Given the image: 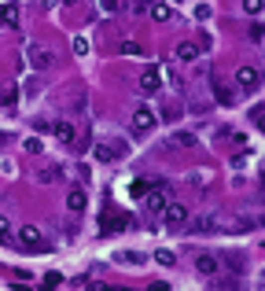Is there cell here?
Masks as SVG:
<instances>
[{"instance_id":"2e32d148","label":"cell","mask_w":265,"mask_h":291,"mask_svg":"<svg viewBox=\"0 0 265 291\" xmlns=\"http://www.w3.org/2000/svg\"><path fill=\"white\" fill-rule=\"evenodd\" d=\"M192 232H195V236H203V232H217V229H214V214L195 218V221H192Z\"/></svg>"},{"instance_id":"ba28073f","label":"cell","mask_w":265,"mask_h":291,"mask_svg":"<svg viewBox=\"0 0 265 291\" xmlns=\"http://www.w3.org/2000/svg\"><path fill=\"white\" fill-rule=\"evenodd\" d=\"M147 11H151V18H155V22H169V4L166 0H147Z\"/></svg>"},{"instance_id":"6da1fadb","label":"cell","mask_w":265,"mask_h":291,"mask_svg":"<svg viewBox=\"0 0 265 291\" xmlns=\"http://www.w3.org/2000/svg\"><path fill=\"white\" fill-rule=\"evenodd\" d=\"M214 229L217 232H247V229H254V218H247V214H214Z\"/></svg>"},{"instance_id":"ac0fdd59","label":"cell","mask_w":265,"mask_h":291,"mask_svg":"<svg viewBox=\"0 0 265 291\" xmlns=\"http://www.w3.org/2000/svg\"><path fill=\"white\" fill-rule=\"evenodd\" d=\"M126 225H129V218H126V214H115V218H103V232H111V229H126Z\"/></svg>"},{"instance_id":"7c38bea8","label":"cell","mask_w":265,"mask_h":291,"mask_svg":"<svg viewBox=\"0 0 265 291\" xmlns=\"http://www.w3.org/2000/svg\"><path fill=\"white\" fill-rule=\"evenodd\" d=\"M66 210H74V214L85 210V192L81 188H70V195H66Z\"/></svg>"},{"instance_id":"44dd1931","label":"cell","mask_w":265,"mask_h":291,"mask_svg":"<svg viewBox=\"0 0 265 291\" xmlns=\"http://www.w3.org/2000/svg\"><path fill=\"white\" fill-rule=\"evenodd\" d=\"M118 52H122V55H144V48H140L136 41H122V44H118Z\"/></svg>"},{"instance_id":"5b68a950","label":"cell","mask_w":265,"mask_h":291,"mask_svg":"<svg viewBox=\"0 0 265 291\" xmlns=\"http://www.w3.org/2000/svg\"><path fill=\"white\" fill-rule=\"evenodd\" d=\"M166 203H169V199H166V192H162V181H158L155 188H147V192H144V206H147L151 214H158Z\"/></svg>"},{"instance_id":"603a6c76","label":"cell","mask_w":265,"mask_h":291,"mask_svg":"<svg viewBox=\"0 0 265 291\" xmlns=\"http://www.w3.org/2000/svg\"><path fill=\"white\" fill-rule=\"evenodd\" d=\"M155 262H162V266H173V251H155Z\"/></svg>"},{"instance_id":"cb8c5ba5","label":"cell","mask_w":265,"mask_h":291,"mask_svg":"<svg viewBox=\"0 0 265 291\" xmlns=\"http://www.w3.org/2000/svg\"><path fill=\"white\" fill-rule=\"evenodd\" d=\"M26 151H30V155H41L44 147H41V140H37V137H30V140H26Z\"/></svg>"},{"instance_id":"1f68e13d","label":"cell","mask_w":265,"mask_h":291,"mask_svg":"<svg viewBox=\"0 0 265 291\" xmlns=\"http://www.w3.org/2000/svg\"><path fill=\"white\" fill-rule=\"evenodd\" d=\"M4 140H11V137H7V133H0V144H4Z\"/></svg>"},{"instance_id":"30bf717a","label":"cell","mask_w":265,"mask_h":291,"mask_svg":"<svg viewBox=\"0 0 265 291\" xmlns=\"http://www.w3.org/2000/svg\"><path fill=\"white\" fill-rule=\"evenodd\" d=\"M236 85L254 89V85H258V70H254V67H240V70H236Z\"/></svg>"},{"instance_id":"9c48e42d","label":"cell","mask_w":265,"mask_h":291,"mask_svg":"<svg viewBox=\"0 0 265 291\" xmlns=\"http://www.w3.org/2000/svg\"><path fill=\"white\" fill-rule=\"evenodd\" d=\"M195 273H199V277H214V273H217V258H214V255H199V258H195Z\"/></svg>"},{"instance_id":"3957f363","label":"cell","mask_w":265,"mask_h":291,"mask_svg":"<svg viewBox=\"0 0 265 291\" xmlns=\"http://www.w3.org/2000/svg\"><path fill=\"white\" fill-rule=\"evenodd\" d=\"M26 55H30V67H33V70H48L52 59H55V55L44 48V44H30V48H26Z\"/></svg>"},{"instance_id":"83f0119b","label":"cell","mask_w":265,"mask_h":291,"mask_svg":"<svg viewBox=\"0 0 265 291\" xmlns=\"http://www.w3.org/2000/svg\"><path fill=\"white\" fill-rule=\"evenodd\" d=\"M7 236H11V225H7V218L0 214V240H7Z\"/></svg>"},{"instance_id":"d6986e66","label":"cell","mask_w":265,"mask_h":291,"mask_svg":"<svg viewBox=\"0 0 265 291\" xmlns=\"http://www.w3.org/2000/svg\"><path fill=\"white\" fill-rule=\"evenodd\" d=\"M169 144H177V147H195L199 140H195L192 133H173V137H169Z\"/></svg>"},{"instance_id":"277c9868","label":"cell","mask_w":265,"mask_h":291,"mask_svg":"<svg viewBox=\"0 0 265 291\" xmlns=\"http://www.w3.org/2000/svg\"><path fill=\"white\" fill-rule=\"evenodd\" d=\"M162 214H166V225H169V229H181V225H188V206H181V203H166Z\"/></svg>"},{"instance_id":"7402d4cb","label":"cell","mask_w":265,"mask_h":291,"mask_svg":"<svg viewBox=\"0 0 265 291\" xmlns=\"http://www.w3.org/2000/svg\"><path fill=\"white\" fill-rule=\"evenodd\" d=\"M96 158H100V162H111V158H115V151H111V144H100V147H96Z\"/></svg>"},{"instance_id":"e0dca14e","label":"cell","mask_w":265,"mask_h":291,"mask_svg":"<svg viewBox=\"0 0 265 291\" xmlns=\"http://www.w3.org/2000/svg\"><path fill=\"white\" fill-rule=\"evenodd\" d=\"M37 181H41V184H52V181H63V170H59V166H48V170H41V173H37Z\"/></svg>"},{"instance_id":"f1b7e54d","label":"cell","mask_w":265,"mask_h":291,"mask_svg":"<svg viewBox=\"0 0 265 291\" xmlns=\"http://www.w3.org/2000/svg\"><path fill=\"white\" fill-rule=\"evenodd\" d=\"M243 7H247L251 15H258V11H262V0H243Z\"/></svg>"},{"instance_id":"484cf974","label":"cell","mask_w":265,"mask_h":291,"mask_svg":"<svg viewBox=\"0 0 265 291\" xmlns=\"http://www.w3.org/2000/svg\"><path fill=\"white\" fill-rule=\"evenodd\" d=\"M147 188H151V184H147V181H132V184H129V192H132V195H144Z\"/></svg>"},{"instance_id":"4dcf8cb0","label":"cell","mask_w":265,"mask_h":291,"mask_svg":"<svg viewBox=\"0 0 265 291\" xmlns=\"http://www.w3.org/2000/svg\"><path fill=\"white\" fill-rule=\"evenodd\" d=\"M118 7H122L118 0H103V11H118Z\"/></svg>"},{"instance_id":"52a82bcc","label":"cell","mask_w":265,"mask_h":291,"mask_svg":"<svg viewBox=\"0 0 265 291\" xmlns=\"http://www.w3.org/2000/svg\"><path fill=\"white\" fill-rule=\"evenodd\" d=\"M0 26H7V30H15V26H18V0L0 4Z\"/></svg>"},{"instance_id":"4316f807","label":"cell","mask_w":265,"mask_h":291,"mask_svg":"<svg viewBox=\"0 0 265 291\" xmlns=\"http://www.w3.org/2000/svg\"><path fill=\"white\" fill-rule=\"evenodd\" d=\"M59 284H63L59 273H48V277H44V288H59Z\"/></svg>"},{"instance_id":"d4e9b609","label":"cell","mask_w":265,"mask_h":291,"mask_svg":"<svg viewBox=\"0 0 265 291\" xmlns=\"http://www.w3.org/2000/svg\"><path fill=\"white\" fill-rule=\"evenodd\" d=\"M74 52H78V55H89V41H85V37H74Z\"/></svg>"},{"instance_id":"8fae6325","label":"cell","mask_w":265,"mask_h":291,"mask_svg":"<svg viewBox=\"0 0 265 291\" xmlns=\"http://www.w3.org/2000/svg\"><path fill=\"white\" fill-rule=\"evenodd\" d=\"M140 92H144V96H155V92H158V74H155V67L140 78Z\"/></svg>"},{"instance_id":"4fadbf2b","label":"cell","mask_w":265,"mask_h":291,"mask_svg":"<svg viewBox=\"0 0 265 291\" xmlns=\"http://www.w3.org/2000/svg\"><path fill=\"white\" fill-rule=\"evenodd\" d=\"M115 262H126V266H144L147 255H140V251H118Z\"/></svg>"},{"instance_id":"f546056e","label":"cell","mask_w":265,"mask_h":291,"mask_svg":"<svg viewBox=\"0 0 265 291\" xmlns=\"http://www.w3.org/2000/svg\"><path fill=\"white\" fill-rule=\"evenodd\" d=\"M15 100H18V92L7 89V92H4V107H15Z\"/></svg>"},{"instance_id":"7a4b0ae2","label":"cell","mask_w":265,"mask_h":291,"mask_svg":"<svg viewBox=\"0 0 265 291\" xmlns=\"http://www.w3.org/2000/svg\"><path fill=\"white\" fill-rule=\"evenodd\" d=\"M18 247L22 251H48V243L41 240V232H37L33 225H22V229H18Z\"/></svg>"},{"instance_id":"5bb4252c","label":"cell","mask_w":265,"mask_h":291,"mask_svg":"<svg viewBox=\"0 0 265 291\" xmlns=\"http://www.w3.org/2000/svg\"><path fill=\"white\" fill-rule=\"evenodd\" d=\"M55 140H59V144H74V126L70 122H55Z\"/></svg>"},{"instance_id":"ffe728a7","label":"cell","mask_w":265,"mask_h":291,"mask_svg":"<svg viewBox=\"0 0 265 291\" xmlns=\"http://www.w3.org/2000/svg\"><path fill=\"white\" fill-rule=\"evenodd\" d=\"M247 37H251L254 44H262V41H265V26H262V22H251V26H247Z\"/></svg>"},{"instance_id":"9a60e30c","label":"cell","mask_w":265,"mask_h":291,"mask_svg":"<svg viewBox=\"0 0 265 291\" xmlns=\"http://www.w3.org/2000/svg\"><path fill=\"white\" fill-rule=\"evenodd\" d=\"M177 59H184V63H195L199 59V44H177Z\"/></svg>"},{"instance_id":"8992f818","label":"cell","mask_w":265,"mask_h":291,"mask_svg":"<svg viewBox=\"0 0 265 291\" xmlns=\"http://www.w3.org/2000/svg\"><path fill=\"white\" fill-rule=\"evenodd\" d=\"M155 111H147V107H136L132 111V133H147L151 126H155Z\"/></svg>"}]
</instances>
